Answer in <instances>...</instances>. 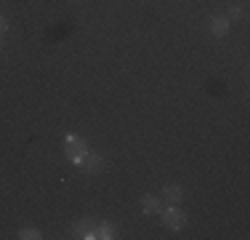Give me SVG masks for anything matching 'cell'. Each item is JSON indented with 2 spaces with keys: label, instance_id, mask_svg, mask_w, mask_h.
<instances>
[{
  "label": "cell",
  "instance_id": "obj_3",
  "mask_svg": "<svg viewBox=\"0 0 250 240\" xmlns=\"http://www.w3.org/2000/svg\"><path fill=\"white\" fill-rule=\"evenodd\" d=\"M72 232H75V238L93 240V238H96V221H91V219H80V221H75Z\"/></svg>",
  "mask_w": 250,
  "mask_h": 240
},
{
  "label": "cell",
  "instance_id": "obj_4",
  "mask_svg": "<svg viewBox=\"0 0 250 240\" xmlns=\"http://www.w3.org/2000/svg\"><path fill=\"white\" fill-rule=\"evenodd\" d=\"M229 27H231V22L226 19V16H216V19H210V35H213V38H226V35H229Z\"/></svg>",
  "mask_w": 250,
  "mask_h": 240
},
{
  "label": "cell",
  "instance_id": "obj_5",
  "mask_svg": "<svg viewBox=\"0 0 250 240\" xmlns=\"http://www.w3.org/2000/svg\"><path fill=\"white\" fill-rule=\"evenodd\" d=\"M104 158L101 155H93V152H88L85 155V160H83V168H85V173H101L104 171Z\"/></svg>",
  "mask_w": 250,
  "mask_h": 240
},
{
  "label": "cell",
  "instance_id": "obj_11",
  "mask_svg": "<svg viewBox=\"0 0 250 240\" xmlns=\"http://www.w3.org/2000/svg\"><path fill=\"white\" fill-rule=\"evenodd\" d=\"M5 29H8V19H5L3 14H0V38L5 35Z\"/></svg>",
  "mask_w": 250,
  "mask_h": 240
},
{
  "label": "cell",
  "instance_id": "obj_8",
  "mask_svg": "<svg viewBox=\"0 0 250 240\" xmlns=\"http://www.w3.org/2000/svg\"><path fill=\"white\" fill-rule=\"evenodd\" d=\"M96 238L112 240V238H115V224H109V221H99V224H96Z\"/></svg>",
  "mask_w": 250,
  "mask_h": 240
},
{
  "label": "cell",
  "instance_id": "obj_7",
  "mask_svg": "<svg viewBox=\"0 0 250 240\" xmlns=\"http://www.w3.org/2000/svg\"><path fill=\"white\" fill-rule=\"evenodd\" d=\"M163 195H165V200H168V203L178 206V203H181V197H184V192H181V187H178V184H165V187H163Z\"/></svg>",
  "mask_w": 250,
  "mask_h": 240
},
{
  "label": "cell",
  "instance_id": "obj_6",
  "mask_svg": "<svg viewBox=\"0 0 250 240\" xmlns=\"http://www.w3.org/2000/svg\"><path fill=\"white\" fill-rule=\"evenodd\" d=\"M141 211H144L146 216H149V214H160V211H163V203H160L157 197H152V195H144V197H141Z\"/></svg>",
  "mask_w": 250,
  "mask_h": 240
},
{
  "label": "cell",
  "instance_id": "obj_2",
  "mask_svg": "<svg viewBox=\"0 0 250 240\" xmlns=\"http://www.w3.org/2000/svg\"><path fill=\"white\" fill-rule=\"evenodd\" d=\"M160 219H163V227H168V230H173V232L187 227V214H184L178 206H173V203H168V208L160 211Z\"/></svg>",
  "mask_w": 250,
  "mask_h": 240
},
{
  "label": "cell",
  "instance_id": "obj_1",
  "mask_svg": "<svg viewBox=\"0 0 250 240\" xmlns=\"http://www.w3.org/2000/svg\"><path fill=\"white\" fill-rule=\"evenodd\" d=\"M88 152H91V149H88V142L85 139H80V136H75V134L64 136V155H67L69 163L83 166V160H85Z\"/></svg>",
  "mask_w": 250,
  "mask_h": 240
},
{
  "label": "cell",
  "instance_id": "obj_12",
  "mask_svg": "<svg viewBox=\"0 0 250 240\" xmlns=\"http://www.w3.org/2000/svg\"><path fill=\"white\" fill-rule=\"evenodd\" d=\"M0 51H3V40H0Z\"/></svg>",
  "mask_w": 250,
  "mask_h": 240
},
{
  "label": "cell",
  "instance_id": "obj_9",
  "mask_svg": "<svg viewBox=\"0 0 250 240\" xmlns=\"http://www.w3.org/2000/svg\"><path fill=\"white\" fill-rule=\"evenodd\" d=\"M16 238L19 240H38V238H43V232H40L38 227H21Z\"/></svg>",
  "mask_w": 250,
  "mask_h": 240
},
{
  "label": "cell",
  "instance_id": "obj_10",
  "mask_svg": "<svg viewBox=\"0 0 250 240\" xmlns=\"http://www.w3.org/2000/svg\"><path fill=\"white\" fill-rule=\"evenodd\" d=\"M226 19H229V22H237V19H242V8H237V5H234V8H229V14H226Z\"/></svg>",
  "mask_w": 250,
  "mask_h": 240
}]
</instances>
